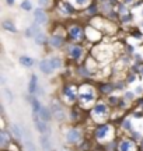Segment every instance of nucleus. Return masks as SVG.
Wrapping results in <instances>:
<instances>
[{"mask_svg":"<svg viewBox=\"0 0 143 151\" xmlns=\"http://www.w3.org/2000/svg\"><path fill=\"white\" fill-rule=\"evenodd\" d=\"M62 151H67V150H62Z\"/></svg>","mask_w":143,"mask_h":151,"instance_id":"nucleus-38","label":"nucleus"},{"mask_svg":"<svg viewBox=\"0 0 143 151\" xmlns=\"http://www.w3.org/2000/svg\"><path fill=\"white\" fill-rule=\"evenodd\" d=\"M74 3H76L79 7H86L88 4V0H74Z\"/></svg>","mask_w":143,"mask_h":151,"instance_id":"nucleus-34","label":"nucleus"},{"mask_svg":"<svg viewBox=\"0 0 143 151\" xmlns=\"http://www.w3.org/2000/svg\"><path fill=\"white\" fill-rule=\"evenodd\" d=\"M98 94L103 97H111L112 92L115 91V84L114 83H101L98 86Z\"/></svg>","mask_w":143,"mask_h":151,"instance_id":"nucleus-11","label":"nucleus"},{"mask_svg":"<svg viewBox=\"0 0 143 151\" xmlns=\"http://www.w3.org/2000/svg\"><path fill=\"white\" fill-rule=\"evenodd\" d=\"M61 10L65 16H70L74 13V9L72 7L70 3H61Z\"/></svg>","mask_w":143,"mask_h":151,"instance_id":"nucleus-26","label":"nucleus"},{"mask_svg":"<svg viewBox=\"0 0 143 151\" xmlns=\"http://www.w3.org/2000/svg\"><path fill=\"white\" fill-rule=\"evenodd\" d=\"M34 41H35V43H38V45H45L46 41H49V39H46L45 34L41 31V32H38L35 37H34Z\"/></svg>","mask_w":143,"mask_h":151,"instance_id":"nucleus-27","label":"nucleus"},{"mask_svg":"<svg viewBox=\"0 0 143 151\" xmlns=\"http://www.w3.org/2000/svg\"><path fill=\"white\" fill-rule=\"evenodd\" d=\"M34 20L37 24H46L48 22V16L42 9H37L34 10Z\"/></svg>","mask_w":143,"mask_h":151,"instance_id":"nucleus-16","label":"nucleus"},{"mask_svg":"<svg viewBox=\"0 0 143 151\" xmlns=\"http://www.w3.org/2000/svg\"><path fill=\"white\" fill-rule=\"evenodd\" d=\"M63 140L67 146H80L83 141H84V133L83 129L79 126H70L69 129L65 132L63 134Z\"/></svg>","mask_w":143,"mask_h":151,"instance_id":"nucleus-4","label":"nucleus"},{"mask_svg":"<svg viewBox=\"0 0 143 151\" xmlns=\"http://www.w3.org/2000/svg\"><path fill=\"white\" fill-rule=\"evenodd\" d=\"M32 122L35 126V130L38 132L41 136H49L51 134V126L49 123L44 122L39 118V115H32Z\"/></svg>","mask_w":143,"mask_h":151,"instance_id":"nucleus-7","label":"nucleus"},{"mask_svg":"<svg viewBox=\"0 0 143 151\" xmlns=\"http://www.w3.org/2000/svg\"><path fill=\"white\" fill-rule=\"evenodd\" d=\"M21 9H22V10L30 11L31 9H32V6H31V3H30L28 0H24V1H21Z\"/></svg>","mask_w":143,"mask_h":151,"instance_id":"nucleus-32","label":"nucleus"},{"mask_svg":"<svg viewBox=\"0 0 143 151\" xmlns=\"http://www.w3.org/2000/svg\"><path fill=\"white\" fill-rule=\"evenodd\" d=\"M122 98L126 101L128 104L129 102H133L135 99H136V94H135V91H126L124 95H122Z\"/></svg>","mask_w":143,"mask_h":151,"instance_id":"nucleus-29","label":"nucleus"},{"mask_svg":"<svg viewBox=\"0 0 143 151\" xmlns=\"http://www.w3.org/2000/svg\"><path fill=\"white\" fill-rule=\"evenodd\" d=\"M38 77L37 74H31L30 77V83H28V95L30 97H37V92H38Z\"/></svg>","mask_w":143,"mask_h":151,"instance_id":"nucleus-14","label":"nucleus"},{"mask_svg":"<svg viewBox=\"0 0 143 151\" xmlns=\"http://www.w3.org/2000/svg\"><path fill=\"white\" fill-rule=\"evenodd\" d=\"M142 92H143V87H142V86L136 87V90H135V94H136V95H142Z\"/></svg>","mask_w":143,"mask_h":151,"instance_id":"nucleus-36","label":"nucleus"},{"mask_svg":"<svg viewBox=\"0 0 143 151\" xmlns=\"http://www.w3.org/2000/svg\"><path fill=\"white\" fill-rule=\"evenodd\" d=\"M131 139H132L133 141H140L143 139V136L140 134L139 132H135V130H133L132 133H131Z\"/></svg>","mask_w":143,"mask_h":151,"instance_id":"nucleus-31","label":"nucleus"},{"mask_svg":"<svg viewBox=\"0 0 143 151\" xmlns=\"http://www.w3.org/2000/svg\"><path fill=\"white\" fill-rule=\"evenodd\" d=\"M39 70L42 71L45 76H51L53 73V69H52V66L49 63V59H42L39 62Z\"/></svg>","mask_w":143,"mask_h":151,"instance_id":"nucleus-17","label":"nucleus"},{"mask_svg":"<svg viewBox=\"0 0 143 151\" xmlns=\"http://www.w3.org/2000/svg\"><path fill=\"white\" fill-rule=\"evenodd\" d=\"M3 92H4V97H6V99H7V102H9V104L13 102V99H14V97H13V92H11L10 88H7V87H4V90H3Z\"/></svg>","mask_w":143,"mask_h":151,"instance_id":"nucleus-30","label":"nucleus"},{"mask_svg":"<svg viewBox=\"0 0 143 151\" xmlns=\"http://www.w3.org/2000/svg\"><path fill=\"white\" fill-rule=\"evenodd\" d=\"M6 1H7V4H9V6H13V4H14V1H16V0H6Z\"/></svg>","mask_w":143,"mask_h":151,"instance_id":"nucleus-37","label":"nucleus"},{"mask_svg":"<svg viewBox=\"0 0 143 151\" xmlns=\"http://www.w3.org/2000/svg\"><path fill=\"white\" fill-rule=\"evenodd\" d=\"M20 65H22L24 67H32L34 65H35V60L32 59V58H30V56H27V55H22V56H20Z\"/></svg>","mask_w":143,"mask_h":151,"instance_id":"nucleus-23","label":"nucleus"},{"mask_svg":"<svg viewBox=\"0 0 143 151\" xmlns=\"http://www.w3.org/2000/svg\"><path fill=\"white\" fill-rule=\"evenodd\" d=\"M39 118L42 119L44 122H46V123H49L51 120H53L52 111H51L49 106H45V105H42V109H41V112H39Z\"/></svg>","mask_w":143,"mask_h":151,"instance_id":"nucleus-18","label":"nucleus"},{"mask_svg":"<svg viewBox=\"0 0 143 151\" xmlns=\"http://www.w3.org/2000/svg\"><path fill=\"white\" fill-rule=\"evenodd\" d=\"M66 105L65 104L59 102V101H52L51 104V111H52V116H53V120L59 122V123H63L69 119V115L66 112Z\"/></svg>","mask_w":143,"mask_h":151,"instance_id":"nucleus-6","label":"nucleus"},{"mask_svg":"<svg viewBox=\"0 0 143 151\" xmlns=\"http://www.w3.org/2000/svg\"><path fill=\"white\" fill-rule=\"evenodd\" d=\"M111 113V105L104 99H98L94 104V106L90 109V115L94 122H97V124L105 123V120L110 118Z\"/></svg>","mask_w":143,"mask_h":151,"instance_id":"nucleus-3","label":"nucleus"},{"mask_svg":"<svg viewBox=\"0 0 143 151\" xmlns=\"http://www.w3.org/2000/svg\"><path fill=\"white\" fill-rule=\"evenodd\" d=\"M22 144H24L27 151H37L34 140L31 139V133H30V130H27L25 126H22Z\"/></svg>","mask_w":143,"mask_h":151,"instance_id":"nucleus-9","label":"nucleus"},{"mask_svg":"<svg viewBox=\"0 0 143 151\" xmlns=\"http://www.w3.org/2000/svg\"><path fill=\"white\" fill-rule=\"evenodd\" d=\"M121 129L125 130V132L132 133V132H133V120H132V118H124V119H122Z\"/></svg>","mask_w":143,"mask_h":151,"instance_id":"nucleus-22","label":"nucleus"},{"mask_svg":"<svg viewBox=\"0 0 143 151\" xmlns=\"http://www.w3.org/2000/svg\"><path fill=\"white\" fill-rule=\"evenodd\" d=\"M67 34H69L70 39H73V41H80L84 37L82 27H79V25H70L69 29H67Z\"/></svg>","mask_w":143,"mask_h":151,"instance_id":"nucleus-13","label":"nucleus"},{"mask_svg":"<svg viewBox=\"0 0 143 151\" xmlns=\"http://www.w3.org/2000/svg\"><path fill=\"white\" fill-rule=\"evenodd\" d=\"M133 81H136V73H131V74H129V77L126 78L128 84H133Z\"/></svg>","mask_w":143,"mask_h":151,"instance_id":"nucleus-33","label":"nucleus"},{"mask_svg":"<svg viewBox=\"0 0 143 151\" xmlns=\"http://www.w3.org/2000/svg\"><path fill=\"white\" fill-rule=\"evenodd\" d=\"M39 146L42 151H52V141H51L49 136H41L39 137Z\"/></svg>","mask_w":143,"mask_h":151,"instance_id":"nucleus-19","label":"nucleus"},{"mask_svg":"<svg viewBox=\"0 0 143 151\" xmlns=\"http://www.w3.org/2000/svg\"><path fill=\"white\" fill-rule=\"evenodd\" d=\"M38 4L41 6V7H49L51 0H38Z\"/></svg>","mask_w":143,"mask_h":151,"instance_id":"nucleus-35","label":"nucleus"},{"mask_svg":"<svg viewBox=\"0 0 143 151\" xmlns=\"http://www.w3.org/2000/svg\"><path fill=\"white\" fill-rule=\"evenodd\" d=\"M9 132H10L13 140L21 141L22 140V127H20L17 123H10L9 126Z\"/></svg>","mask_w":143,"mask_h":151,"instance_id":"nucleus-15","label":"nucleus"},{"mask_svg":"<svg viewBox=\"0 0 143 151\" xmlns=\"http://www.w3.org/2000/svg\"><path fill=\"white\" fill-rule=\"evenodd\" d=\"M98 90L88 83L79 84V106L80 108H93L94 104L98 101Z\"/></svg>","mask_w":143,"mask_h":151,"instance_id":"nucleus-1","label":"nucleus"},{"mask_svg":"<svg viewBox=\"0 0 143 151\" xmlns=\"http://www.w3.org/2000/svg\"><path fill=\"white\" fill-rule=\"evenodd\" d=\"M49 63H51V66H52L53 71L62 69V59L61 58H58V56H52V58L49 59Z\"/></svg>","mask_w":143,"mask_h":151,"instance_id":"nucleus-25","label":"nucleus"},{"mask_svg":"<svg viewBox=\"0 0 143 151\" xmlns=\"http://www.w3.org/2000/svg\"><path fill=\"white\" fill-rule=\"evenodd\" d=\"M62 99L65 105H74L79 101V86L66 83L62 88Z\"/></svg>","mask_w":143,"mask_h":151,"instance_id":"nucleus-5","label":"nucleus"},{"mask_svg":"<svg viewBox=\"0 0 143 151\" xmlns=\"http://www.w3.org/2000/svg\"><path fill=\"white\" fill-rule=\"evenodd\" d=\"M73 122V123H77L79 120H80V109L77 108H73L70 112V118H69Z\"/></svg>","mask_w":143,"mask_h":151,"instance_id":"nucleus-28","label":"nucleus"},{"mask_svg":"<svg viewBox=\"0 0 143 151\" xmlns=\"http://www.w3.org/2000/svg\"><path fill=\"white\" fill-rule=\"evenodd\" d=\"M93 137L94 140L105 146L107 143L115 140V127L111 123H100L95 126V129L93 132Z\"/></svg>","mask_w":143,"mask_h":151,"instance_id":"nucleus-2","label":"nucleus"},{"mask_svg":"<svg viewBox=\"0 0 143 151\" xmlns=\"http://www.w3.org/2000/svg\"><path fill=\"white\" fill-rule=\"evenodd\" d=\"M67 55H69V58H70L72 60L79 62V60H82V58L84 56V49H83L82 46H79V45H73V46H70V49L67 50Z\"/></svg>","mask_w":143,"mask_h":151,"instance_id":"nucleus-12","label":"nucleus"},{"mask_svg":"<svg viewBox=\"0 0 143 151\" xmlns=\"http://www.w3.org/2000/svg\"><path fill=\"white\" fill-rule=\"evenodd\" d=\"M30 104H31V111H32V115H39L41 109H42V104H41V101H39L37 97H32L31 98V101H30Z\"/></svg>","mask_w":143,"mask_h":151,"instance_id":"nucleus-21","label":"nucleus"},{"mask_svg":"<svg viewBox=\"0 0 143 151\" xmlns=\"http://www.w3.org/2000/svg\"><path fill=\"white\" fill-rule=\"evenodd\" d=\"M49 45L52 46L53 49H59L63 45V42H65V39H63V37H61V35H52V37L49 38Z\"/></svg>","mask_w":143,"mask_h":151,"instance_id":"nucleus-20","label":"nucleus"},{"mask_svg":"<svg viewBox=\"0 0 143 151\" xmlns=\"http://www.w3.org/2000/svg\"><path fill=\"white\" fill-rule=\"evenodd\" d=\"M1 27L4 31H9V32H17V28H16V24L11 21V20H3L1 22Z\"/></svg>","mask_w":143,"mask_h":151,"instance_id":"nucleus-24","label":"nucleus"},{"mask_svg":"<svg viewBox=\"0 0 143 151\" xmlns=\"http://www.w3.org/2000/svg\"><path fill=\"white\" fill-rule=\"evenodd\" d=\"M138 144L136 141L128 137H122L119 139V144H118V151H138Z\"/></svg>","mask_w":143,"mask_h":151,"instance_id":"nucleus-8","label":"nucleus"},{"mask_svg":"<svg viewBox=\"0 0 143 151\" xmlns=\"http://www.w3.org/2000/svg\"><path fill=\"white\" fill-rule=\"evenodd\" d=\"M11 141H13V137H11L10 132L6 127H3L0 130V147H1V150H7L11 146Z\"/></svg>","mask_w":143,"mask_h":151,"instance_id":"nucleus-10","label":"nucleus"}]
</instances>
